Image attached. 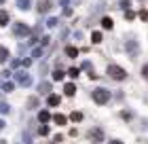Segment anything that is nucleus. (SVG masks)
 <instances>
[{
  "label": "nucleus",
  "mask_w": 148,
  "mask_h": 144,
  "mask_svg": "<svg viewBox=\"0 0 148 144\" xmlns=\"http://www.w3.org/2000/svg\"><path fill=\"white\" fill-rule=\"evenodd\" d=\"M106 72H108V76L114 79V81H125L127 79V72L121 66H116V64H110L108 68H106Z\"/></svg>",
  "instance_id": "1"
},
{
  "label": "nucleus",
  "mask_w": 148,
  "mask_h": 144,
  "mask_svg": "<svg viewBox=\"0 0 148 144\" xmlns=\"http://www.w3.org/2000/svg\"><path fill=\"white\" fill-rule=\"evenodd\" d=\"M110 100V91L108 89H104V87H99V89H95V91H93V102H95V104H106V102Z\"/></svg>",
  "instance_id": "2"
},
{
  "label": "nucleus",
  "mask_w": 148,
  "mask_h": 144,
  "mask_svg": "<svg viewBox=\"0 0 148 144\" xmlns=\"http://www.w3.org/2000/svg\"><path fill=\"white\" fill-rule=\"evenodd\" d=\"M89 140L91 142H104V132H102V129H99V127H95V129H91V132H89Z\"/></svg>",
  "instance_id": "3"
},
{
  "label": "nucleus",
  "mask_w": 148,
  "mask_h": 144,
  "mask_svg": "<svg viewBox=\"0 0 148 144\" xmlns=\"http://www.w3.org/2000/svg\"><path fill=\"white\" fill-rule=\"evenodd\" d=\"M13 32H15L17 36H25V34L30 32V28H28V25H25V23H21V21H17L15 25H13Z\"/></svg>",
  "instance_id": "4"
},
{
  "label": "nucleus",
  "mask_w": 148,
  "mask_h": 144,
  "mask_svg": "<svg viewBox=\"0 0 148 144\" xmlns=\"http://www.w3.org/2000/svg\"><path fill=\"white\" fill-rule=\"evenodd\" d=\"M51 9H53L51 0H40V2H38V13H40V15H42V13H49Z\"/></svg>",
  "instance_id": "5"
},
{
  "label": "nucleus",
  "mask_w": 148,
  "mask_h": 144,
  "mask_svg": "<svg viewBox=\"0 0 148 144\" xmlns=\"http://www.w3.org/2000/svg\"><path fill=\"white\" fill-rule=\"evenodd\" d=\"M17 81H19V85H23V87H28V85L32 83V79H30L25 72H19V74H17Z\"/></svg>",
  "instance_id": "6"
},
{
  "label": "nucleus",
  "mask_w": 148,
  "mask_h": 144,
  "mask_svg": "<svg viewBox=\"0 0 148 144\" xmlns=\"http://www.w3.org/2000/svg\"><path fill=\"white\" fill-rule=\"evenodd\" d=\"M64 93L68 95V98H72V95L76 93V85H74V83H68V85L64 87Z\"/></svg>",
  "instance_id": "7"
},
{
  "label": "nucleus",
  "mask_w": 148,
  "mask_h": 144,
  "mask_svg": "<svg viewBox=\"0 0 148 144\" xmlns=\"http://www.w3.org/2000/svg\"><path fill=\"white\" fill-rule=\"evenodd\" d=\"M9 23V11L0 9V25H6Z\"/></svg>",
  "instance_id": "8"
},
{
  "label": "nucleus",
  "mask_w": 148,
  "mask_h": 144,
  "mask_svg": "<svg viewBox=\"0 0 148 144\" xmlns=\"http://www.w3.org/2000/svg\"><path fill=\"white\" fill-rule=\"evenodd\" d=\"M6 59H9V49H6V47H0V64H4Z\"/></svg>",
  "instance_id": "9"
},
{
  "label": "nucleus",
  "mask_w": 148,
  "mask_h": 144,
  "mask_svg": "<svg viewBox=\"0 0 148 144\" xmlns=\"http://www.w3.org/2000/svg\"><path fill=\"white\" fill-rule=\"evenodd\" d=\"M66 55L68 57H78V49L76 47H66Z\"/></svg>",
  "instance_id": "10"
},
{
  "label": "nucleus",
  "mask_w": 148,
  "mask_h": 144,
  "mask_svg": "<svg viewBox=\"0 0 148 144\" xmlns=\"http://www.w3.org/2000/svg\"><path fill=\"white\" fill-rule=\"evenodd\" d=\"M53 121H55L57 125H66V121H68V119H66L64 114H59V112H57V114H53Z\"/></svg>",
  "instance_id": "11"
},
{
  "label": "nucleus",
  "mask_w": 148,
  "mask_h": 144,
  "mask_svg": "<svg viewBox=\"0 0 148 144\" xmlns=\"http://www.w3.org/2000/svg\"><path fill=\"white\" fill-rule=\"evenodd\" d=\"M112 23H114V21H112L110 17H104V19H102V28H104V30H112Z\"/></svg>",
  "instance_id": "12"
},
{
  "label": "nucleus",
  "mask_w": 148,
  "mask_h": 144,
  "mask_svg": "<svg viewBox=\"0 0 148 144\" xmlns=\"http://www.w3.org/2000/svg\"><path fill=\"white\" fill-rule=\"evenodd\" d=\"M49 119H51V114L47 112V110H40V112H38V121H40V123H47Z\"/></svg>",
  "instance_id": "13"
},
{
  "label": "nucleus",
  "mask_w": 148,
  "mask_h": 144,
  "mask_svg": "<svg viewBox=\"0 0 148 144\" xmlns=\"http://www.w3.org/2000/svg\"><path fill=\"white\" fill-rule=\"evenodd\" d=\"M47 102H49V106H59V102H62V100H59V95H49V100H47Z\"/></svg>",
  "instance_id": "14"
},
{
  "label": "nucleus",
  "mask_w": 148,
  "mask_h": 144,
  "mask_svg": "<svg viewBox=\"0 0 148 144\" xmlns=\"http://www.w3.org/2000/svg\"><path fill=\"white\" fill-rule=\"evenodd\" d=\"M17 6H19L21 11H28V9H30V0H17Z\"/></svg>",
  "instance_id": "15"
},
{
  "label": "nucleus",
  "mask_w": 148,
  "mask_h": 144,
  "mask_svg": "<svg viewBox=\"0 0 148 144\" xmlns=\"http://www.w3.org/2000/svg\"><path fill=\"white\" fill-rule=\"evenodd\" d=\"M91 40H93V45H99V43H102V34H99V32H93V34H91Z\"/></svg>",
  "instance_id": "16"
},
{
  "label": "nucleus",
  "mask_w": 148,
  "mask_h": 144,
  "mask_svg": "<svg viewBox=\"0 0 148 144\" xmlns=\"http://www.w3.org/2000/svg\"><path fill=\"white\" fill-rule=\"evenodd\" d=\"M127 51H129L131 55H136V51H138V45L133 43V40H131V43H127Z\"/></svg>",
  "instance_id": "17"
},
{
  "label": "nucleus",
  "mask_w": 148,
  "mask_h": 144,
  "mask_svg": "<svg viewBox=\"0 0 148 144\" xmlns=\"http://www.w3.org/2000/svg\"><path fill=\"white\" fill-rule=\"evenodd\" d=\"M70 119H72L74 123H78V121H83V112H76V110H74V112L70 114Z\"/></svg>",
  "instance_id": "18"
},
{
  "label": "nucleus",
  "mask_w": 148,
  "mask_h": 144,
  "mask_svg": "<svg viewBox=\"0 0 148 144\" xmlns=\"http://www.w3.org/2000/svg\"><path fill=\"white\" fill-rule=\"evenodd\" d=\"M78 74H80V70H78V68H70V70H68V76H72V79H76Z\"/></svg>",
  "instance_id": "19"
},
{
  "label": "nucleus",
  "mask_w": 148,
  "mask_h": 144,
  "mask_svg": "<svg viewBox=\"0 0 148 144\" xmlns=\"http://www.w3.org/2000/svg\"><path fill=\"white\" fill-rule=\"evenodd\" d=\"M64 79V72L62 70H55V72H53V81H62Z\"/></svg>",
  "instance_id": "20"
},
{
  "label": "nucleus",
  "mask_w": 148,
  "mask_h": 144,
  "mask_svg": "<svg viewBox=\"0 0 148 144\" xmlns=\"http://www.w3.org/2000/svg\"><path fill=\"white\" fill-rule=\"evenodd\" d=\"M28 106H30V108H36V106H38V100H36V98H30V100H28Z\"/></svg>",
  "instance_id": "21"
},
{
  "label": "nucleus",
  "mask_w": 148,
  "mask_h": 144,
  "mask_svg": "<svg viewBox=\"0 0 148 144\" xmlns=\"http://www.w3.org/2000/svg\"><path fill=\"white\" fill-rule=\"evenodd\" d=\"M38 134H40V136H49V127H47V125H42V127L38 129Z\"/></svg>",
  "instance_id": "22"
},
{
  "label": "nucleus",
  "mask_w": 148,
  "mask_h": 144,
  "mask_svg": "<svg viewBox=\"0 0 148 144\" xmlns=\"http://www.w3.org/2000/svg\"><path fill=\"white\" fill-rule=\"evenodd\" d=\"M49 89H51V85H49V83H40V91H42V93H47Z\"/></svg>",
  "instance_id": "23"
},
{
  "label": "nucleus",
  "mask_w": 148,
  "mask_h": 144,
  "mask_svg": "<svg viewBox=\"0 0 148 144\" xmlns=\"http://www.w3.org/2000/svg\"><path fill=\"white\" fill-rule=\"evenodd\" d=\"M142 76L148 81V64H144V66H142Z\"/></svg>",
  "instance_id": "24"
},
{
  "label": "nucleus",
  "mask_w": 148,
  "mask_h": 144,
  "mask_svg": "<svg viewBox=\"0 0 148 144\" xmlns=\"http://www.w3.org/2000/svg\"><path fill=\"white\" fill-rule=\"evenodd\" d=\"M47 25H49V28H55V25H57V19H53V17H51L49 21H47Z\"/></svg>",
  "instance_id": "25"
},
{
  "label": "nucleus",
  "mask_w": 148,
  "mask_h": 144,
  "mask_svg": "<svg viewBox=\"0 0 148 144\" xmlns=\"http://www.w3.org/2000/svg\"><path fill=\"white\" fill-rule=\"evenodd\" d=\"M125 17H127V19H133V17H136V13H133V11H129V9H127V11H125Z\"/></svg>",
  "instance_id": "26"
},
{
  "label": "nucleus",
  "mask_w": 148,
  "mask_h": 144,
  "mask_svg": "<svg viewBox=\"0 0 148 144\" xmlns=\"http://www.w3.org/2000/svg\"><path fill=\"white\" fill-rule=\"evenodd\" d=\"M140 19H144V21H148V11H140Z\"/></svg>",
  "instance_id": "27"
},
{
  "label": "nucleus",
  "mask_w": 148,
  "mask_h": 144,
  "mask_svg": "<svg viewBox=\"0 0 148 144\" xmlns=\"http://www.w3.org/2000/svg\"><path fill=\"white\" fill-rule=\"evenodd\" d=\"M13 87H15L13 83H4V87H2V89H4V91H13Z\"/></svg>",
  "instance_id": "28"
},
{
  "label": "nucleus",
  "mask_w": 148,
  "mask_h": 144,
  "mask_svg": "<svg viewBox=\"0 0 148 144\" xmlns=\"http://www.w3.org/2000/svg\"><path fill=\"white\" fill-rule=\"evenodd\" d=\"M121 6H123V9L127 11V9H129V0H121Z\"/></svg>",
  "instance_id": "29"
},
{
  "label": "nucleus",
  "mask_w": 148,
  "mask_h": 144,
  "mask_svg": "<svg viewBox=\"0 0 148 144\" xmlns=\"http://www.w3.org/2000/svg\"><path fill=\"white\" fill-rule=\"evenodd\" d=\"M62 140H64V136H62V134H57L55 138H53V142H62Z\"/></svg>",
  "instance_id": "30"
},
{
  "label": "nucleus",
  "mask_w": 148,
  "mask_h": 144,
  "mask_svg": "<svg viewBox=\"0 0 148 144\" xmlns=\"http://www.w3.org/2000/svg\"><path fill=\"white\" fill-rule=\"evenodd\" d=\"M108 144H123V142H121V140H110Z\"/></svg>",
  "instance_id": "31"
},
{
  "label": "nucleus",
  "mask_w": 148,
  "mask_h": 144,
  "mask_svg": "<svg viewBox=\"0 0 148 144\" xmlns=\"http://www.w3.org/2000/svg\"><path fill=\"white\" fill-rule=\"evenodd\" d=\"M2 129H4V121H0V132H2Z\"/></svg>",
  "instance_id": "32"
},
{
  "label": "nucleus",
  "mask_w": 148,
  "mask_h": 144,
  "mask_svg": "<svg viewBox=\"0 0 148 144\" xmlns=\"http://www.w3.org/2000/svg\"><path fill=\"white\" fill-rule=\"evenodd\" d=\"M0 2H4V0H0Z\"/></svg>",
  "instance_id": "33"
}]
</instances>
